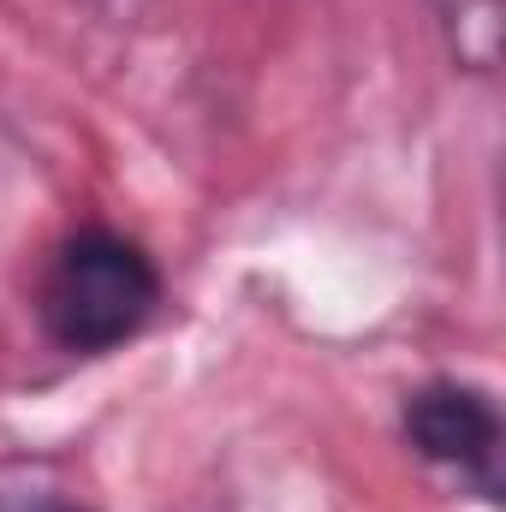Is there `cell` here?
<instances>
[{
	"instance_id": "obj_1",
	"label": "cell",
	"mask_w": 506,
	"mask_h": 512,
	"mask_svg": "<svg viewBox=\"0 0 506 512\" xmlns=\"http://www.w3.org/2000/svg\"><path fill=\"white\" fill-rule=\"evenodd\" d=\"M161 304V274L155 262L137 251L131 239L108 233V227H84L72 233L36 292L42 328L60 352H114L120 340H131Z\"/></svg>"
},
{
	"instance_id": "obj_2",
	"label": "cell",
	"mask_w": 506,
	"mask_h": 512,
	"mask_svg": "<svg viewBox=\"0 0 506 512\" xmlns=\"http://www.w3.org/2000/svg\"><path fill=\"white\" fill-rule=\"evenodd\" d=\"M405 441L471 483L477 495H501V411L471 382H429L405 399Z\"/></svg>"
}]
</instances>
